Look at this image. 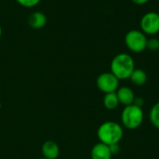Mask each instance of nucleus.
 <instances>
[{
	"mask_svg": "<svg viewBox=\"0 0 159 159\" xmlns=\"http://www.w3.org/2000/svg\"><path fill=\"white\" fill-rule=\"evenodd\" d=\"M149 120L156 129H159V102L155 103L150 109Z\"/></svg>",
	"mask_w": 159,
	"mask_h": 159,
	"instance_id": "obj_13",
	"label": "nucleus"
},
{
	"mask_svg": "<svg viewBox=\"0 0 159 159\" xmlns=\"http://www.w3.org/2000/svg\"><path fill=\"white\" fill-rule=\"evenodd\" d=\"M144 119V113L142 107L135 104L125 106L121 113V123L124 128L134 130L143 124Z\"/></svg>",
	"mask_w": 159,
	"mask_h": 159,
	"instance_id": "obj_3",
	"label": "nucleus"
},
{
	"mask_svg": "<svg viewBox=\"0 0 159 159\" xmlns=\"http://www.w3.org/2000/svg\"><path fill=\"white\" fill-rule=\"evenodd\" d=\"M131 1L136 5H144V4L148 3L150 0H131Z\"/></svg>",
	"mask_w": 159,
	"mask_h": 159,
	"instance_id": "obj_18",
	"label": "nucleus"
},
{
	"mask_svg": "<svg viewBox=\"0 0 159 159\" xmlns=\"http://www.w3.org/2000/svg\"><path fill=\"white\" fill-rule=\"evenodd\" d=\"M16 1L20 6L26 8H33L41 2V0H16Z\"/></svg>",
	"mask_w": 159,
	"mask_h": 159,
	"instance_id": "obj_14",
	"label": "nucleus"
},
{
	"mask_svg": "<svg viewBox=\"0 0 159 159\" xmlns=\"http://www.w3.org/2000/svg\"><path fill=\"white\" fill-rule=\"evenodd\" d=\"M39 159H47V158H45V157H42V158H39Z\"/></svg>",
	"mask_w": 159,
	"mask_h": 159,
	"instance_id": "obj_20",
	"label": "nucleus"
},
{
	"mask_svg": "<svg viewBox=\"0 0 159 159\" xmlns=\"http://www.w3.org/2000/svg\"><path fill=\"white\" fill-rule=\"evenodd\" d=\"M2 34H3V29H2V26L0 25V38L2 37Z\"/></svg>",
	"mask_w": 159,
	"mask_h": 159,
	"instance_id": "obj_19",
	"label": "nucleus"
},
{
	"mask_svg": "<svg viewBox=\"0 0 159 159\" xmlns=\"http://www.w3.org/2000/svg\"><path fill=\"white\" fill-rule=\"evenodd\" d=\"M147 48L152 51H157L159 49V39L157 37H151L147 40Z\"/></svg>",
	"mask_w": 159,
	"mask_h": 159,
	"instance_id": "obj_15",
	"label": "nucleus"
},
{
	"mask_svg": "<svg viewBox=\"0 0 159 159\" xmlns=\"http://www.w3.org/2000/svg\"><path fill=\"white\" fill-rule=\"evenodd\" d=\"M116 95H117L119 103L124 106L133 104L135 97H136L134 94V91L129 87H127V86L119 87L118 89L116 90Z\"/></svg>",
	"mask_w": 159,
	"mask_h": 159,
	"instance_id": "obj_7",
	"label": "nucleus"
},
{
	"mask_svg": "<svg viewBox=\"0 0 159 159\" xmlns=\"http://www.w3.org/2000/svg\"><path fill=\"white\" fill-rule=\"evenodd\" d=\"M119 81L120 80L111 72H105L97 77L96 85L102 92L106 94L116 92L119 88Z\"/></svg>",
	"mask_w": 159,
	"mask_h": 159,
	"instance_id": "obj_5",
	"label": "nucleus"
},
{
	"mask_svg": "<svg viewBox=\"0 0 159 159\" xmlns=\"http://www.w3.org/2000/svg\"><path fill=\"white\" fill-rule=\"evenodd\" d=\"M147 78L148 77H147V74L145 73V71L140 68H135L129 77V80L133 85L137 87H142L145 85V83L147 82Z\"/></svg>",
	"mask_w": 159,
	"mask_h": 159,
	"instance_id": "obj_11",
	"label": "nucleus"
},
{
	"mask_svg": "<svg viewBox=\"0 0 159 159\" xmlns=\"http://www.w3.org/2000/svg\"><path fill=\"white\" fill-rule=\"evenodd\" d=\"M110 69L111 73L119 80H127L129 79L135 69V62L129 54L119 53L113 58Z\"/></svg>",
	"mask_w": 159,
	"mask_h": 159,
	"instance_id": "obj_2",
	"label": "nucleus"
},
{
	"mask_svg": "<svg viewBox=\"0 0 159 159\" xmlns=\"http://www.w3.org/2000/svg\"><path fill=\"white\" fill-rule=\"evenodd\" d=\"M133 104H135V105L143 108V106L144 105V100L142 97H135V100H134Z\"/></svg>",
	"mask_w": 159,
	"mask_h": 159,
	"instance_id": "obj_17",
	"label": "nucleus"
},
{
	"mask_svg": "<svg viewBox=\"0 0 159 159\" xmlns=\"http://www.w3.org/2000/svg\"><path fill=\"white\" fill-rule=\"evenodd\" d=\"M110 147V151L112 153L113 156L115 155H118L121 151V146L119 145V143H116V144H112V145H109Z\"/></svg>",
	"mask_w": 159,
	"mask_h": 159,
	"instance_id": "obj_16",
	"label": "nucleus"
},
{
	"mask_svg": "<svg viewBox=\"0 0 159 159\" xmlns=\"http://www.w3.org/2000/svg\"><path fill=\"white\" fill-rule=\"evenodd\" d=\"M147 36L141 30H130L125 35V44L127 48L134 52L141 53L147 48Z\"/></svg>",
	"mask_w": 159,
	"mask_h": 159,
	"instance_id": "obj_4",
	"label": "nucleus"
},
{
	"mask_svg": "<svg viewBox=\"0 0 159 159\" xmlns=\"http://www.w3.org/2000/svg\"><path fill=\"white\" fill-rule=\"evenodd\" d=\"M119 101L116 92H111V93H106L104 94L103 97V105L106 109L108 110H115L118 107L119 105Z\"/></svg>",
	"mask_w": 159,
	"mask_h": 159,
	"instance_id": "obj_12",
	"label": "nucleus"
},
{
	"mask_svg": "<svg viewBox=\"0 0 159 159\" xmlns=\"http://www.w3.org/2000/svg\"><path fill=\"white\" fill-rule=\"evenodd\" d=\"M0 108H1V103H0Z\"/></svg>",
	"mask_w": 159,
	"mask_h": 159,
	"instance_id": "obj_21",
	"label": "nucleus"
},
{
	"mask_svg": "<svg viewBox=\"0 0 159 159\" xmlns=\"http://www.w3.org/2000/svg\"><path fill=\"white\" fill-rule=\"evenodd\" d=\"M27 21H28V24L30 25V27H32L34 30H39L46 26V24L48 22V18L44 12L36 10L30 14Z\"/></svg>",
	"mask_w": 159,
	"mask_h": 159,
	"instance_id": "obj_8",
	"label": "nucleus"
},
{
	"mask_svg": "<svg viewBox=\"0 0 159 159\" xmlns=\"http://www.w3.org/2000/svg\"><path fill=\"white\" fill-rule=\"evenodd\" d=\"M141 31L146 35H155L159 33V13L150 11L145 13L140 21Z\"/></svg>",
	"mask_w": 159,
	"mask_h": 159,
	"instance_id": "obj_6",
	"label": "nucleus"
},
{
	"mask_svg": "<svg viewBox=\"0 0 159 159\" xmlns=\"http://www.w3.org/2000/svg\"><path fill=\"white\" fill-rule=\"evenodd\" d=\"M43 157L47 159H57L60 156V147L53 141H47L41 147Z\"/></svg>",
	"mask_w": 159,
	"mask_h": 159,
	"instance_id": "obj_10",
	"label": "nucleus"
},
{
	"mask_svg": "<svg viewBox=\"0 0 159 159\" xmlns=\"http://www.w3.org/2000/svg\"><path fill=\"white\" fill-rule=\"evenodd\" d=\"M97 137L100 143L106 145L119 143L124 137V129L117 122L105 121L98 128Z\"/></svg>",
	"mask_w": 159,
	"mask_h": 159,
	"instance_id": "obj_1",
	"label": "nucleus"
},
{
	"mask_svg": "<svg viewBox=\"0 0 159 159\" xmlns=\"http://www.w3.org/2000/svg\"><path fill=\"white\" fill-rule=\"evenodd\" d=\"M90 157L91 159H111L113 155L110 151L109 145L99 142L92 147Z\"/></svg>",
	"mask_w": 159,
	"mask_h": 159,
	"instance_id": "obj_9",
	"label": "nucleus"
}]
</instances>
